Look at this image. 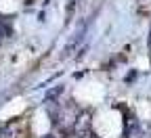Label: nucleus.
<instances>
[]
</instances>
